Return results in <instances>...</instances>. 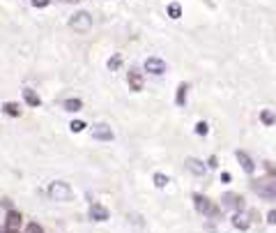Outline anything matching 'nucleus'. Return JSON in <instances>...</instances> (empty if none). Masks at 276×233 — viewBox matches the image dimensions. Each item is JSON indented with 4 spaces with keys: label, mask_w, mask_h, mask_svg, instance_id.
<instances>
[{
    "label": "nucleus",
    "mask_w": 276,
    "mask_h": 233,
    "mask_svg": "<svg viewBox=\"0 0 276 233\" xmlns=\"http://www.w3.org/2000/svg\"><path fill=\"white\" fill-rule=\"evenodd\" d=\"M46 194H49L53 201H71V199H74V192H71V187L67 183H62V180H53V183L49 185Z\"/></svg>",
    "instance_id": "obj_1"
},
{
    "label": "nucleus",
    "mask_w": 276,
    "mask_h": 233,
    "mask_svg": "<svg viewBox=\"0 0 276 233\" xmlns=\"http://www.w3.org/2000/svg\"><path fill=\"white\" fill-rule=\"evenodd\" d=\"M69 28L76 30V33H87L92 28V17L87 12H76L74 17L69 19Z\"/></svg>",
    "instance_id": "obj_2"
},
{
    "label": "nucleus",
    "mask_w": 276,
    "mask_h": 233,
    "mask_svg": "<svg viewBox=\"0 0 276 233\" xmlns=\"http://www.w3.org/2000/svg\"><path fill=\"white\" fill-rule=\"evenodd\" d=\"M194 206H196V210L203 212V215H207V217H217L219 215V208L203 194H194Z\"/></svg>",
    "instance_id": "obj_3"
},
{
    "label": "nucleus",
    "mask_w": 276,
    "mask_h": 233,
    "mask_svg": "<svg viewBox=\"0 0 276 233\" xmlns=\"http://www.w3.org/2000/svg\"><path fill=\"white\" fill-rule=\"evenodd\" d=\"M23 222V217L19 210H10L5 217V228H10V231H19V226H21Z\"/></svg>",
    "instance_id": "obj_4"
},
{
    "label": "nucleus",
    "mask_w": 276,
    "mask_h": 233,
    "mask_svg": "<svg viewBox=\"0 0 276 233\" xmlns=\"http://www.w3.org/2000/svg\"><path fill=\"white\" fill-rule=\"evenodd\" d=\"M90 219H95V222H106V219H109V208H104L102 203H92Z\"/></svg>",
    "instance_id": "obj_5"
},
{
    "label": "nucleus",
    "mask_w": 276,
    "mask_h": 233,
    "mask_svg": "<svg viewBox=\"0 0 276 233\" xmlns=\"http://www.w3.org/2000/svg\"><path fill=\"white\" fill-rule=\"evenodd\" d=\"M92 136L99 139V141H111V139H113V130H111L109 125H102V123H99V125L92 127Z\"/></svg>",
    "instance_id": "obj_6"
},
{
    "label": "nucleus",
    "mask_w": 276,
    "mask_h": 233,
    "mask_svg": "<svg viewBox=\"0 0 276 233\" xmlns=\"http://www.w3.org/2000/svg\"><path fill=\"white\" fill-rule=\"evenodd\" d=\"M145 70L150 72V74H163L166 72V63H163L161 58H147L145 60Z\"/></svg>",
    "instance_id": "obj_7"
},
{
    "label": "nucleus",
    "mask_w": 276,
    "mask_h": 233,
    "mask_svg": "<svg viewBox=\"0 0 276 233\" xmlns=\"http://www.w3.org/2000/svg\"><path fill=\"white\" fill-rule=\"evenodd\" d=\"M127 81H129V88L134 92L143 90V74L138 70H129V74H127Z\"/></svg>",
    "instance_id": "obj_8"
},
{
    "label": "nucleus",
    "mask_w": 276,
    "mask_h": 233,
    "mask_svg": "<svg viewBox=\"0 0 276 233\" xmlns=\"http://www.w3.org/2000/svg\"><path fill=\"white\" fill-rule=\"evenodd\" d=\"M223 208H235V210H244V199L239 194H226L223 196Z\"/></svg>",
    "instance_id": "obj_9"
},
{
    "label": "nucleus",
    "mask_w": 276,
    "mask_h": 233,
    "mask_svg": "<svg viewBox=\"0 0 276 233\" xmlns=\"http://www.w3.org/2000/svg\"><path fill=\"white\" fill-rule=\"evenodd\" d=\"M235 157H237V162L242 164V168H244V171H246V173H253V171H255L253 159H251V157H249V155H246V152H244V150H237V152H235Z\"/></svg>",
    "instance_id": "obj_10"
},
{
    "label": "nucleus",
    "mask_w": 276,
    "mask_h": 233,
    "mask_svg": "<svg viewBox=\"0 0 276 233\" xmlns=\"http://www.w3.org/2000/svg\"><path fill=\"white\" fill-rule=\"evenodd\" d=\"M187 168H189L194 176H203V173H205V164H203L201 159H196V157L187 159Z\"/></svg>",
    "instance_id": "obj_11"
},
{
    "label": "nucleus",
    "mask_w": 276,
    "mask_h": 233,
    "mask_svg": "<svg viewBox=\"0 0 276 233\" xmlns=\"http://www.w3.org/2000/svg\"><path fill=\"white\" fill-rule=\"evenodd\" d=\"M249 217H246V215H244V212L242 210H239V212H235V215H233V226L235 228H239V231H246V228H249Z\"/></svg>",
    "instance_id": "obj_12"
},
{
    "label": "nucleus",
    "mask_w": 276,
    "mask_h": 233,
    "mask_svg": "<svg viewBox=\"0 0 276 233\" xmlns=\"http://www.w3.org/2000/svg\"><path fill=\"white\" fill-rule=\"evenodd\" d=\"M23 99H26V104H30V106H39V104H42L39 95L35 90H30V88H26V90H23Z\"/></svg>",
    "instance_id": "obj_13"
},
{
    "label": "nucleus",
    "mask_w": 276,
    "mask_h": 233,
    "mask_svg": "<svg viewBox=\"0 0 276 233\" xmlns=\"http://www.w3.org/2000/svg\"><path fill=\"white\" fill-rule=\"evenodd\" d=\"M3 111H5L7 115H12V118H19V115H21V106H19L17 102H5L3 104Z\"/></svg>",
    "instance_id": "obj_14"
},
{
    "label": "nucleus",
    "mask_w": 276,
    "mask_h": 233,
    "mask_svg": "<svg viewBox=\"0 0 276 233\" xmlns=\"http://www.w3.org/2000/svg\"><path fill=\"white\" fill-rule=\"evenodd\" d=\"M187 90H189L187 83H179L177 86V95H175V104H177V106H184V102H187Z\"/></svg>",
    "instance_id": "obj_15"
},
{
    "label": "nucleus",
    "mask_w": 276,
    "mask_h": 233,
    "mask_svg": "<svg viewBox=\"0 0 276 233\" xmlns=\"http://www.w3.org/2000/svg\"><path fill=\"white\" fill-rule=\"evenodd\" d=\"M65 108H67V111H81L83 102H81V99H65Z\"/></svg>",
    "instance_id": "obj_16"
},
{
    "label": "nucleus",
    "mask_w": 276,
    "mask_h": 233,
    "mask_svg": "<svg viewBox=\"0 0 276 233\" xmlns=\"http://www.w3.org/2000/svg\"><path fill=\"white\" fill-rule=\"evenodd\" d=\"M168 17H170V19H179V17H182V7H179L177 3H170V5H168Z\"/></svg>",
    "instance_id": "obj_17"
},
{
    "label": "nucleus",
    "mask_w": 276,
    "mask_h": 233,
    "mask_svg": "<svg viewBox=\"0 0 276 233\" xmlns=\"http://www.w3.org/2000/svg\"><path fill=\"white\" fill-rule=\"evenodd\" d=\"M154 185H157L159 190H163L168 185V176H163V173H154Z\"/></svg>",
    "instance_id": "obj_18"
},
{
    "label": "nucleus",
    "mask_w": 276,
    "mask_h": 233,
    "mask_svg": "<svg viewBox=\"0 0 276 233\" xmlns=\"http://www.w3.org/2000/svg\"><path fill=\"white\" fill-rule=\"evenodd\" d=\"M260 120H262V123H265V125H274V113H271V111H262V113H260Z\"/></svg>",
    "instance_id": "obj_19"
},
{
    "label": "nucleus",
    "mask_w": 276,
    "mask_h": 233,
    "mask_svg": "<svg viewBox=\"0 0 276 233\" xmlns=\"http://www.w3.org/2000/svg\"><path fill=\"white\" fill-rule=\"evenodd\" d=\"M69 130L78 134V132H83V130H85V123H83V120H74V123H71V125H69Z\"/></svg>",
    "instance_id": "obj_20"
},
{
    "label": "nucleus",
    "mask_w": 276,
    "mask_h": 233,
    "mask_svg": "<svg viewBox=\"0 0 276 233\" xmlns=\"http://www.w3.org/2000/svg\"><path fill=\"white\" fill-rule=\"evenodd\" d=\"M26 233H44V228L39 226L37 222H30V224L26 226Z\"/></svg>",
    "instance_id": "obj_21"
},
{
    "label": "nucleus",
    "mask_w": 276,
    "mask_h": 233,
    "mask_svg": "<svg viewBox=\"0 0 276 233\" xmlns=\"http://www.w3.org/2000/svg\"><path fill=\"white\" fill-rule=\"evenodd\" d=\"M120 63H122V58H120V55H113V58L109 60V70H118Z\"/></svg>",
    "instance_id": "obj_22"
},
{
    "label": "nucleus",
    "mask_w": 276,
    "mask_h": 233,
    "mask_svg": "<svg viewBox=\"0 0 276 233\" xmlns=\"http://www.w3.org/2000/svg\"><path fill=\"white\" fill-rule=\"evenodd\" d=\"M196 134H203V136H205V134H207V123H198V125H196Z\"/></svg>",
    "instance_id": "obj_23"
},
{
    "label": "nucleus",
    "mask_w": 276,
    "mask_h": 233,
    "mask_svg": "<svg viewBox=\"0 0 276 233\" xmlns=\"http://www.w3.org/2000/svg\"><path fill=\"white\" fill-rule=\"evenodd\" d=\"M30 3H33L35 7H46L51 3V0H30Z\"/></svg>",
    "instance_id": "obj_24"
},
{
    "label": "nucleus",
    "mask_w": 276,
    "mask_h": 233,
    "mask_svg": "<svg viewBox=\"0 0 276 233\" xmlns=\"http://www.w3.org/2000/svg\"><path fill=\"white\" fill-rule=\"evenodd\" d=\"M267 222H269V224H276V210H271L269 215H267Z\"/></svg>",
    "instance_id": "obj_25"
},
{
    "label": "nucleus",
    "mask_w": 276,
    "mask_h": 233,
    "mask_svg": "<svg viewBox=\"0 0 276 233\" xmlns=\"http://www.w3.org/2000/svg\"><path fill=\"white\" fill-rule=\"evenodd\" d=\"M0 233H19V231H10V228H5V226H3V228H0Z\"/></svg>",
    "instance_id": "obj_26"
},
{
    "label": "nucleus",
    "mask_w": 276,
    "mask_h": 233,
    "mask_svg": "<svg viewBox=\"0 0 276 233\" xmlns=\"http://www.w3.org/2000/svg\"><path fill=\"white\" fill-rule=\"evenodd\" d=\"M62 3H81V0H62Z\"/></svg>",
    "instance_id": "obj_27"
}]
</instances>
